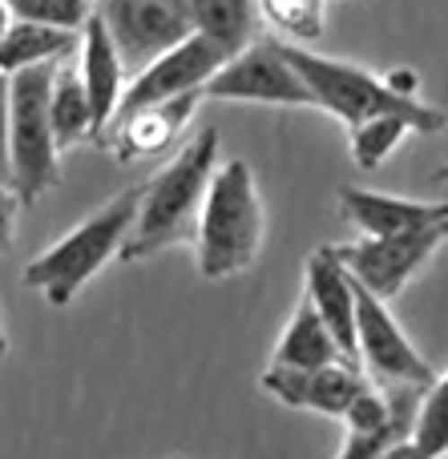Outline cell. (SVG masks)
<instances>
[{
  "instance_id": "obj_8",
  "label": "cell",
  "mask_w": 448,
  "mask_h": 459,
  "mask_svg": "<svg viewBox=\"0 0 448 459\" xmlns=\"http://www.w3.org/2000/svg\"><path fill=\"white\" fill-rule=\"evenodd\" d=\"M356 355H360V371L372 383L417 391H428L436 383V367L408 342L388 302L372 299L364 286L356 290Z\"/></svg>"
},
{
  "instance_id": "obj_28",
  "label": "cell",
  "mask_w": 448,
  "mask_h": 459,
  "mask_svg": "<svg viewBox=\"0 0 448 459\" xmlns=\"http://www.w3.org/2000/svg\"><path fill=\"white\" fill-rule=\"evenodd\" d=\"M13 21L16 16H13V8H8V0H0V40H4V32L13 29Z\"/></svg>"
},
{
  "instance_id": "obj_20",
  "label": "cell",
  "mask_w": 448,
  "mask_h": 459,
  "mask_svg": "<svg viewBox=\"0 0 448 459\" xmlns=\"http://www.w3.org/2000/svg\"><path fill=\"white\" fill-rule=\"evenodd\" d=\"M420 395L425 391L417 387H396V420L380 431H344V444H339L336 459H380L384 452H392L396 444L412 439V428H417V411H420Z\"/></svg>"
},
{
  "instance_id": "obj_6",
  "label": "cell",
  "mask_w": 448,
  "mask_h": 459,
  "mask_svg": "<svg viewBox=\"0 0 448 459\" xmlns=\"http://www.w3.org/2000/svg\"><path fill=\"white\" fill-rule=\"evenodd\" d=\"M202 101H242L275 105V109H315L303 77L283 53V40L259 37L242 53H234L202 89Z\"/></svg>"
},
{
  "instance_id": "obj_26",
  "label": "cell",
  "mask_w": 448,
  "mask_h": 459,
  "mask_svg": "<svg viewBox=\"0 0 448 459\" xmlns=\"http://www.w3.org/2000/svg\"><path fill=\"white\" fill-rule=\"evenodd\" d=\"M8 109H13V77L0 69V182H8Z\"/></svg>"
},
{
  "instance_id": "obj_13",
  "label": "cell",
  "mask_w": 448,
  "mask_h": 459,
  "mask_svg": "<svg viewBox=\"0 0 448 459\" xmlns=\"http://www.w3.org/2000/svg\"><path fill=\"white\" fill-rule=\"evenodd\" d=\"M339 218L360 230V238H400L448 222V202H417L400 194L347 186L339 190Z\"/></svg>"
},
{
  "instance_id": "obj_12",
  "label": "cell",
  "mask_w": 448,
  "mask_h": 459,
  "mask_svg": "<svg viewBox=\"0 0 448 459\" xmlns=\"http://www.w3.org/2000/svg\"><path fill=\"white\" fill-rule=\"evenodd\" d=\"M77 73H81V85H85L89 109H93L97 142H105V134H110L113 117H118V109H121V97H126L129 69H126L118 45H113V37L105 32V24L97 13L89 16V24L81 29Z\"/></svg>"
},
{
  "instance_id": "obj_21",
  "label": "cell",
  "mask_w": 448,
  "mask_h": 459,
  "mask_svg": "<svg viewBox=\"0 0 448 459\" xmlns=\"http://www.w3.org/2000/svg\"><path fill=\"white\" fill-rule=\"evenodd\" d=\"M259 16L271 24L283 45H315L328 29V0H259Z\"/></svg>"
},
{
  "instance_id": "obj_23",
  "label": "cell",
  "mask_w": 448,
  "mask_h": 459,
  "mask_svg": "<svg viewBox=\"0 0 448 459\" xmlns=\"http://www.w3.org/2000/svg\"><path fill=\"white\" fill-rule=\"evenodd\" d=\"M412 444L425 452V459L448 455V371L436 375V383L420 395L417 428H412Z\"/></svg>"
},
{
  "instance_id": "obj_3",
  "label": "cell",
  "mask_w": 448,
  "mask_h": 459,
  "mask_svg": "<svg viewBox=\"0 0 448 459\" xmlns=\"http://www.w3.org/2000/svg\"><path fill=\"white\" fill-rule=\"evenodd\" d=\"M267 238V210L259 194L255 169L242 158H231L210 178L206 202H202L198 230H194V262L198 274L210 282L247 274L255 266Z\"/></svg>"
},
{
  "instance_id": "obj_25",
  "label": "cell",
  "mask_w": 448,
  "mask_h": 459,
  "mask_svg": "<svg viewBox=\"0 0 448 459\" xmlns=\"http://www.w3.org/2000/svg\"><path fill=\"white\" fill-rule=\"evenodd\" d=\"M16 214H21V198L8 182H0V254H8L16 242Z\"/></svg>"
},
{
  "instance_id": "obj_29",
  "label": "cell",
  "mask_w": 448,
  "mask_h": 459,
  "mask_svg": "<svg viewBox=\"0 0 448 459\" xmlns=\"http://www.w3.org/2000/svg\"><path fill=\"white\" fill-rule=\"evenodd\" d=\"M8 355V331H4V315H0V359Z\"/></svg>"
},
{
  "instance_id": "obj_27",
  "label": "cell",
  "mask_w": 448,
  "mask_h": 459,
  "mask_svg": "<svg viewBox=\"0 0 448 459\" xmlns=\"http://www.w3.org/2000/svg\"><path fill=\"white\" fill-rule=\"evenodd\" d=\"M380 459H425V452H420V447L412 444V439H404V444H396L392 452H384Z\"/></svg>"
},
{
  "instance_id": "obj_5",
  "label": "cell",
  "mask_w": 448,
  "mask_h": 459,
  "mask_svg": "<svg viewBox=\"0 0 448 459\" xmlns=\"http://www.w3.org/2000/svg\"><path fill=\"white\" fill-rule=\"evenodd\" d=\"M61 65V61H57ZM57 65L13 73V109H8V186L21 206L40 202L61 182V150H57L48 93Z\"/></svg>"
},
{
  "instance_id": "obj_22",
  "label": "cell",
  "mask_w": 448,
  "mask_h": 459,
  "mask_svg": "<svg viewBox=\"0 0 448 459\" xmlns=\"http://www.w3.org/2000/svg\"><path fill=\"white\" fill-rule=\"evenodd\" d=\"M412 134H417V126H412L408 117H372V121H364V126L347 129L352 166L364 169V174H372V169L384 166V161L400 150L404 137H412Z\"/></svg>"
},
{
  "instance_id": "obj_16",
  "label": "cell",
  "mask_w": 448,
  "mask_h": 459,
  "mask_svg": "<svg viewBox=\"0 0 448 459\" xmlns=\"http://www.w3.org/2000/svg\"><path fill=\"white\" fill-rule=\"evenodd\" d=\"M356 367L352 359L344 355V347L336 342V334L328 331L320 315H315L312 302H299L295 307V318L287 323V331L279 334L275 342V355L267 367H283V371H323V367Z\"/></svg>"
},
{
  "instance_id": "obj_17",
  "label": "cell",
  "mask_w": 448,
  "mask_h": 459,
  "mask_svg": "<svg viewBox=\"0 0 448 459\" xmlns=\"http://www.w3.org/2000/svg\"><path fill=\"white\" fill-rule=\"evenodd\" d=\"M186 13L198 37L215 40L231 56L259 40V0H186Z\"/></svg>"
},
{
  "instance_id": "obj_14",
  "label": "cell",
  "mask_w": 448,
  "mask_h": 459,
  "mask_svg": "<svg viewBox=\"0 0 448 459\" xmlns=\"http://www.w3.org/2000/svg\"><path fill=\"white\" fill-rule=\"evenodd\" d=\"M303 299L315 307V315L328 323V331L336 334V342L344 347V355L360 367V355H356V278L347 274V266L336 258L331 246H320V250L307 254L303 262Z\"/></svg>"
},
{
  "instance_id": "obj_10",
  "label": "cell",
  "mask_w": 448,
  "mask_h": 459,
  "mask_svg": "<svg viewBox=\"0 0 448 459\" xmlns=\"http://www.w3.org/2000/svg\"><path fill=\"white\" fill-rule=\"evenodd\" d=\"M226 61H231L226 48H218L215 40H206V37L194 32L190 40H182L178 48L162 53L158 61H150L142 73L129 77L126 97H121V109H118V117L113 121L129 117V113H137V109H150V105L202 93V89L210 85V77H215Z\"/></svg>"
},
{
  "instance_id": "obj_30",
  "label": "cell",
  "mask_w": 448,
  "mask_h": 459,
  "mask_svg": "<svg viewBox=\"0 0 448 459\" xmlns=\"http://www.w3.org/2000/svg\"><path fill=\"white\" fill-rule=\"evenodd\" d=\"M433 178H436V182H448V161H444V166H441V169H436V174H433Z\"/></svg>"
},
{
  "instance_id": "obj_24",
  "label": "cell",
  "mask_w": 448,
  "mask_h": 459,
  "mask_svg": "<svg viewBox=\"0 0 448 459\" xmlns=\"http://www.w3.org/2000/svg\"><path fill=\"white\" fill-rule=\"evenodd\" d=\"M8 8H13L16 21L81 32L89 24V16L97 13V0H8Z\"/></svg>"
},
{
  "instance_id": "obj_19",
  "label": "cell",
  "mask_w": 448,
  "mask_h": 459,
  "mask_svg": "<svg viewBox=\"0 0 448 459\" xmlns=\"http://www.w3.org/2000/svg\"><path fill=\"white\" fill-rule=\"evenodd\" d=\"M77 45H81V32L48 29V24H32V21H13V29L0 40V69L13 77V73L37 69V65H57L77 53Z\"/></svg>"
},
{
  "instance_id": "obj_15",
  "label": "cell",
  "mask_w": 448,
  "mask_h": 459,
  "mask_svg": "<svg viewBox=\"0 0 448 459\" xmlns=\"http://www.w3.org/2000/svg\"><path fill=\"white\" fill-rule=\"evenodd\" d=\"M202 93L178 97V101H162L150 109H137L129 117L113 121L105 145L113 150L118 161H137V158H154V153H166L170 145H182V134L190 126L194 109H198Z\"/></svg>"
},
{
  "instance_id": "obj_1",
  "label": "cell",
  "mask_w": 448,
  "mask_h": 459,
  "mask_svg": "<svg viewBox=\"0 0 448 459\" xmlns=\"http://www.w3.org/2000/svg\"><path fill=\"white\" fill-rule=\"evenodd\" d=\"M223 166L218 161V129L202 126L190 142L178 145V153L142 186V206L129 234L121 262H145L170 246L194 242L202 202H206L210 178Z\"/></svg>"
},
{
  "instance_id": "obj_9",
  "label": "cell",
  "mask_w": 448,
  "mask_h": 459,
  "mask_svg": "<svg viewBox=\"0 0 448 459\" xmlns=\"http://www.w3.org/2000/svg\"><path fill=\"white\" fill-rule=\"evenodd\" d=\"M97 16L118 45L129 77L194 37L186 0H97Z\"/></svg>"
},
{
  "instance_id": "obj_7",
  "label": "cell",
  "mask_w": 448,
  "mask_h": 459,
  "mask_svg": "<svg viewBox=\"0 0 448 459\" xmlns=\"http://www.w3.org/2000/svg\"><path fill=\"white\" fill-rule=\"evenodd\" d=\"M441 246H448V222L400 238H356V242L331 246V250L372 299L392 302L441 254Z\"/></svg>"
},
{
  "instance_id": "obj_4",
  "label": "cell",
  "mask_w": 448,
  "mask_h": 459,
  "mask_svg": "<svg viewBox=\"0 0 448 459\" xmlns=\"http://www.w3.org/2000/svg\"><path fill=\"white\" fill-rule=\"evenodd\" d=\"M283 53H287V61L303 77L315 109L339 117L347 129L364 126L372 117H408L417 126V134H441L448 126L444 109L392 89L388 73H372L364 65L336 61V56L312 53V48H299V45H283Z\"/></svg>"
},
{
  "instance_id": "obj_11",
  "label": "cell",
  "mask_w": 448,
  "mask_h": 459,
  "mask_svg": "<svg viewBox=\"0 0 448 459\" xmlns=\"http://www.w3.org/2000/svg\"><path fill=\"white\" fill-rule=\"evenodd\" d=\"M259 387L283 407H299V411H315L328 420H344L352 399L368 387V375L360 367H323V371H283V367H267Z\"/></svg>"
},
{
  "instance_id": "obj_2",
  "label": "cell",
  "mask_w": 448,
  "mask_h": 459,
  "mask_svg": "<svg viewBox=\"0 0 448 459\" xmlns=\"http://www.w3.org/2000/svg\"><path fill=\"white\" fill-rule=\"evenodd\" d=\"M137 206H142V186L113 194L105 206L85 214L69 234H61L24 266V286L37 290L48 307H69L85 290L89 278L101 274L113 258H121L129 234H134Z\"/></svg>"
},
{
  "instance_id": "obj_18",
  "label": "cell",
  "mask_w": 448,
  "mask_h": 459,
  "mask_svg": "<svg viewBox=\"0 0 448 459\" xmlns=\"http://www.w3.org/2000/svg\"><path fill=\"white\" fill-rule=\"evenodd\" d=\"M48 117H53V134H57V150H73L81 142H97L93 129V109H89L85 85L77 73V53L65 56L53 73V93H48Z\"/></svg>"
}]
</instances>
